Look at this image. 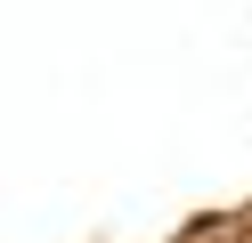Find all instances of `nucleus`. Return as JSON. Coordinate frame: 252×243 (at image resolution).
<instances>
[{
	"label": "nucleus",
	"instance_id": "1",
	"mask_svg": "<svg viewBox=\"0 0 252 243\" xmlns=\"http://www.w3.org/2000/svg\"><path fill=\"white\" fill-rule=\"evenodd\" d=\"M220 243H252V235H220Z\"/></svg>",
	"mask_w": 252,
	"mask_h": 243
}]
</instances>
